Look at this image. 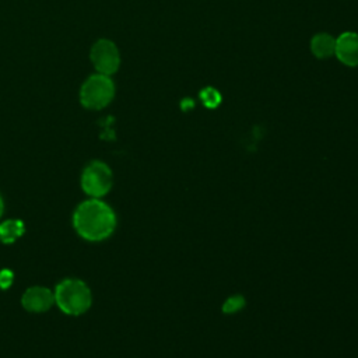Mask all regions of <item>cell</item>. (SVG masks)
Returning a JSON list of instances; mask_svg holds the SVG:
<instances>
[{
	"instance_id": "6da1fadb",
	"label": "cell",
	"mask_w": 358,
	"mask_h": 358,
	"mask_svg": "<svg viewBox=\"0 0 358 358\" xmlns=\"http://www.w3.org/2000/svg\"><path fill=\"white\" fill-rule=\"evenodd\" d=\"M73 225L77 234L87 241H103L115 231L116 215L106 203L92 197L76 208Z\"/></svg>"
},
{
	"instance_id": "7a4b0ae2",
	"label": "cell",
	"mask_w": 358,
	"mask_h": 358,
	"mask_svg": "<svg viewBox=\"0 0 358 358\" xmlns=\"http://www.w3.org/2000/svg\"><path fill=\"white\" fill-rule=\"evenodd\" d=\"M53 295L59 309L71 316L87 312L92 302L90 288L78 278H66L60 281L56 285Z\"/></svg>"
},
{
	"instance_id": "3957f363",
	"label": "cell",
	"mask_w": 358,
	"mask_h": 358,
	"mask_svg": "<svg viewBox=\"0 0 358 358\" xmlns=\"http://www.w3.org/2000/svg\"><path fill=\"white\" fill-rule=\"evenodd\" d=\"M115 98V83L110 76L95 73L80 88V102L85 109L101 110Z\"/></svg>"
},
{
	"instance_id": "277c9868",
	"label": "cell",
	"mask_w": 358,
	"mask_h": 358,
	"mask_svg": "<svg viewBox=\"0 0 358 358\" xmlns=\"http://www.w3.org/2000/svg\"><path fill=\"white\" fill-rule=\"evenodd\" d=\"M81 187L88 196L94 199L105 196L112 187L110 168L102 161L90 162L83 171Z\"/></svg>"
},
{
	"instance_id": "5b68a950",
	"label": "cell",
	"mask_w": 358,
	"mask_h": 358,
	"mask_svg": "<svg viewBox=\"0 0 358 358\" xmlns=\"http://www.w3.org/2000/svg\"><path fill=\"white\" fill-rule=\"evenodd\" d=\"M90 60L96 73L112 76L120 67V52L115 42L102 38L91 46Z\"/></svg>"
},
{
	"instance_id": "8992f818",
	"label": "cell",
	"mask_w": 358,
	"mask_h": 358,
	"mask_svg": "<svg viewBox=\"0 0 358 358\" xmlns=\"http://www.w3.org/2000/svg\"><path fill=\"white\" fill-rule=\"evenodd\" d=\"M55 302V295L45 287H29L21 298V303L25 310L32 313H42L50 309Z\"/></svg>"
},
{
	"instance_id": "52a82bcc",
	"label": "cell",
	"mask_w": 358,
	"mask_h": 358,
	"mask_svg": "<svg viewBox=\"0 0 358 358\" xmlns=\"http://www.w3.org/2000/svg\"><path fill=\"white\" fill-rule=\"evenodd\" d=\"M334 56L348 67L358 66V34L352 31L343 32L336 38Z\"/></svg>"
},
{
	"instance_id": "ba28073f",
	"label": "cell",
	"mask_w": 358,
	"mask_h": 358,
	"mask_svg": "<svg viewBox=\"0 0 358 358\" xmlns=\"http://www.w3.org/2000/svg\"><path fill=\"white\" fill-rule=\"evenodd\" d=\"M310 50L317 59H329L336 53V38L327 32H319L310 39Z\"/></svg>"
},
{
	"instance_id": "9c48e42d",
	"label": "cell",
	"mask_w": 358,
	"mask_h": 358,
	"mask_svg": "<svg viewBox=\"0 0 358 358\" xmlns=\"http://www.w3.org/2000/svg\"><path fill=\"white\" fill-rule=\"evenodd\" d=\"M24 234V222L20 220H7L0 224V239L11 243Z\"/></svg>"
},
{
	"instance_id": "30bf717a",
	"label": "cell",
	"mask_w": 358,
	"mask_h": 358,
	"mask_svg": "<svg viewBox=\"0 0 358 358\" xmlns=\"http://www.w3.org/2000/svg\"><path fill=\"white\" fill-rule=\"evenodd\" d=\"M200 98L207 108H215L221 102V94L213 87L203 88L200 92Z\"/></svg>"
},
{
	"instance_id": "8fae6325",
	"label": "cell",
	"mask_w": 358,
	"mask_h": 358,
	"mask_svg": "<svg viewBox=\"0 0 358 358\" xmlns=\"http://www.w3.org/2000/svg\"><path fill=\"white\" fill-rule=\"evenodd\" d=\"M13 282V271L3 270L0 271V288H7Z\"/></svg>"
},
{
	"instance_id": "7c38bea8",
	"label": "cell",
	"mask_w": 358,
	"mask_h": 358,
	"mask_svg": "<svg viewBox=\"0 0 358 358\" xmlns=\"http://www.w3.org/2000/svg\"><path fill=\"white\" fill-rule=\"evenodd\" d=\"M3 210H4V203H3V199H1V196H0V217H1V214H3Z\"/></svg>"
}]
</instances>
